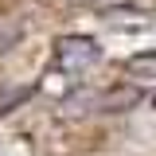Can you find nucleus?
Returning <instances> with one entry per match:
<instances>
[{
  "label": "nucleus",
  "instance_id": "nucleus-3",
  "mask_svg": "<svg viewBox=\"0 0 156 156\" xmlns=\"http://www.w3.org/2000/svg\"><path fill=\"white\" fill-rule=\"evenodd\" d=\"M121 70L133 82H156V51H136L121 62Z\"/></svg>",
  "mask_w": 156,
  "mask_h": 156
},
{
  "label": "nucleus",
  "instance_id": "nucleus-1",
  "mask_svg": "<svg viewBox=\"0 0 156 156\" xmlns=\"http://www.w3.org/2000/svg\"><path fill=\"white\" fill-rule=\"evenodd\" d=\"M140 101L136 86H109V90H74L66 94V109L74 113H125Z\"/></svg>",
  "mask_w": 156,
  "mask_h": 156
},
{
  "label": "nucleus",
  "instance_id": "nucleus-4",
  "mask_svg": "<svg viewBox=\"0 0 156 156\" xmlns=\"http://www.w3.org/2000/svg\"><path fill=\"white\" fill-rule=\"evenodd\" d=\"M20 39H23V27H20V20L0 12V55L16 51V47H20Z\"/></svg>",
  "mask_w": 156,
  "mask_h": 156
},
{
  "label": "nucleus",
  "instance_id": "nucleus-2",
  "mask_svg": "<svg viewBox=\"0 0 156 156\" xmlns=\"http://www.w3.org/2000/svg\"><path fill=\"white\" fill-rule=\"evenodd\" d=\"M98 58H101V47H98L90 35H58L55 39V70L58 74H86V70H94Z\"/></svg>",
  "mask_w": 156,
  "mask_h": 156
},
{
  "label": "nucleus",
  "instance_id": "nucleus-5",
  "mask_svg": "<svg viewBox=\"0 0 156 156\" xmlns=\"http://www.w3.org/2000/svg\"><path fill=\"white\" fill-rule=\"evenodd\" d=\"M27 94H31L27 86H16V90H4V94H0V113H12V109H16V105H20V101H23Z\"/></svg>",
  "mask_w": 156,
  "mask_h": 156
}]
</instances>
